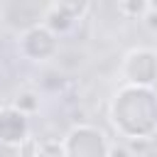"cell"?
Returning a JSON list of instances; mask_svg holds the SVG:
<instances>
[{
	"label": "cell",
	"mask_w": 157,
	"mask_h": 157,
	"mask_svg": "<svg viewBox=\"0 0 157 157\" xmlns=\"http://www.w3.org/2000/svg\"><path fill=\"white\" fill-rule=\"evenodd\" d=\"M108 120L128 142L152 140L157 135V88L123 83L110 98Z\"/></svg>",
	"instance_id": "1"
},
{
	"label": "cell",
	"mask_w": 157,
	"mask_h": 157,
	"mask_svg": "<svg viewBox=\"0 0 157 157\" xmlns=\"http://www.w3.org/2000/svg\"><path fill=\"white\" fill-rule=\"evenodd\" d=\"M66 157H110V137L91 123H76L61 137Z\"/></svg>",
	"instance_id": "2"
},
{
	"label": "cell",
	"mask_w": 157,
	"mask_h": 157,
	"mask_svg": "<svg viewBox=\"0 0 157 157\" xmlns=\"http://www.w3.org/2000/svg\"><path fill=\"white\" fill-rule=\"evenodd\" d=\"M120 76L130 86L157 88V49L152 47H132L123 54Z\"/></svg>",
	"instance_id": "3"
},
{
	"label": "cell",
	"mask_w": 157,
	"mask_h": 157,
	"mask_svg": "<svg viewBox=\"0 0 157 157\" xmlns=\"http://www.w3.org/2000/svg\"><path fill=\"white\" fill-rule=\"evenodd\" d=\"M17 52L27 61H47V59L56 56V52H59V37L49 27L34 25V27H29V29H25L20 34Z\"/></svg>",
	"instance_id": "4"
},
{
	"label": "cell",
	"mask_w": 157,
	"mask_h": 157,
	"mask_svg": "<svg viewBox=\"0 0 157 157\" xmlns=\"http://www.w3.org/2000/svg\"><path fill=\"white\" fill-rule=\"evenodd\" d=\"M29 142V118L12 105L0 108V145L20 150Z\"/></svg>",
	"instance_id": "5"
},
{
	"label": "cell",
	"mask_w": 157,
	"mask_h": 157,
	"mask_svg": "<svg viewBox=\"0 0 157 157\" xmlns=\"http://www.w3.org/2000/svg\"><path fill=\"white\" fill-rule=\"evenodd\" d=\"M42 25L49 27V29L59 37V34H66V32L76 25V20H74L69 12H64L59 2H49L47 10H44V20H42Z\"/></svg>",
	"instance_id": "6"
},
{
	"label": "cell",
	"mask_w": 157,
	"mask_h": 157,
	"mask_svg": "<svg viewBox=\"0 0 157 157\" xmlns=\"http://www.w3.org/2000/svg\"><path fill=\"white\" fill-rule=\"evenodd\" d=\"M27 157H66L64 155V145L56 137H47V140H37L32 142V150Z\"/></svg>",
	"instance_id": "7"
},
{
	"label": "cell",
	"mask_w": 157,
	"mask_h": 157,
	"mask_svg": "<svg viewBox=\"0 0 157 157\" xmlns=\"http://www.w3.org/2000/svg\"><path fill=\"white\" fill-rule=\"evenodd\" d=\"M10 105L17 108L20 113H25V115L29 118V115H34V113L39 110V96H37L34 91H20Z\"/></svg>",
	"instance_id": "8"
},
{
	"label": "cell",
	"mask_w": 157,
	"mask_h": 157,
	"mask_svg": "<svg viewBox=\"0 0 157 157\" xmlns=\"http://www.w3.org/2000/svg\"><path fill=\"white\" fill-rule=\"evenodd\" d=\"M118 12L130 17V20H145V15L150 12V2L147 0H123L118 2Z\"/></svg>",
	"instance_id": "9"
},
{
	"label": "cell",
	"mask_w": 157,
	"mask_h": 157,
	"mask_svg": "<svg viewBox=\"0 0 157 157\" xmlns=\"http://www.w3.org/2000/svg\"><path fill=\"white\" fill-rule=\"evenodd\" d=\"M150 10H152V12H157V0H155V2H150Z\"/></svg>",
	"instance_id": "10"
}]
</instances>
